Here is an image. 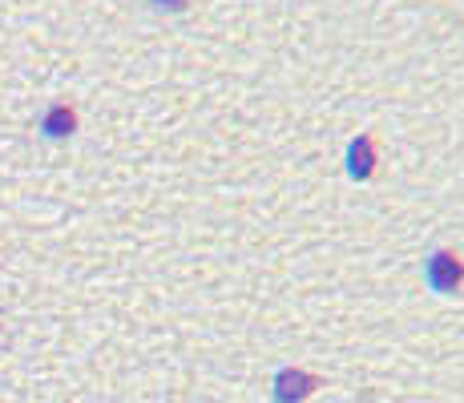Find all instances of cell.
I'll list each match as a JSON object with an SVG mask.
<instances>
[{"label":"cell","mask_w":464,"mask_h":403,"mask_svg":"<svg viewBox=\"0 0 464 403\" xmlns=\"http://www.w3.org/2000/svg\"><path fill=\"white\" fill-rule=\"evenodd\" d=\"M311 388H315V379H311L307 371H279V379H275V399L279 403H303L311 396Z\"/></svg>","instance_id":"1"},{"label":"cell","mask_w":464,"mask_h":403,"mask_svg":"<svg viewBox=\"0 0 464 403\" xmlns=\"http://www.w3.org/2000/svg\"><path fill=\"white\" fill-rule=\"evenodd\" d=\"M428 279L440 286V291H452V286L464 279V266H460V263H452V254H436V258H432V266H428Z\"/></svg>","instance_id":"2"},{"label":"cell","mask_w":464,"mask_h":403,"mask_svg":"<svg viewBox=\"0 0 464 403\" xmlns=\"http://www.w3.org/2000/svg\"><path fill=\"white\" fill-rule=\"evenodd\" d=\"M41 130L49 133V138H65V133H73L77 130V113L69 110V105H49V113H44V121H41Z\"/></svg>","instance_id":"3"},{"label":"cell","mask_w":464,"mask_h":403,"mask_svg":"<svg viewBox=\"0 0 464 403\" xmlns=\"http://www.w3.org/2000/svg\"><path fill=\"white\" fill-rule=\"evenodd\" d=\"M158 5H166V8H174V5H178V0H158Z\"/></svg>","instance_id":"4"}]
</instances>
